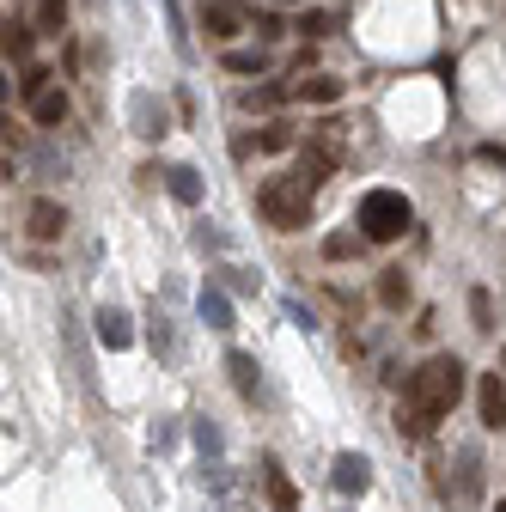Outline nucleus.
Returning a JSON list of instances; mask_svg holds the SVG:
<instances>
[{"mask_svg":"<svg viewBox=\"0 0 506 512\" xmlns=\"http://www.w3.org/2000/svg\"><path fill=\"white\" fill-rule=\"evenodd\" d=\"M458 397H464V360H458V354H433V360H427V366H415V372H409V384H403L397 427H403L409 439H427L439 421L458 409Z\"/></svg>","mask_w":506,"mask_h":512,"instance_id":"1","label":"nucleus"},{"mask_svg":"<svg viewBox=\"0 0 506 512\" xmlns=\"http://www.w3.org/2000/svg\"><path fill=\"white\" fill-rule=\"evenodd\" d=\"M409 220H415V208H409L403 189H366V196H360V232H366L372 244L403 238V232H409Z\"/></svg>","mask_w":506,"mask_h":512,"instance_id":"2","label":"nucleus"},{"mask_svg":"<svg viewBox=\"0 0 506 512\" xmlns=\"http://www.w3.org/2000/svg\"><path fill=\"white\" fill-rule=\"evenodd\" d=\"M257 208H263V220H269L275 232H299V226L311 220V189H305L299 177H269V183L257 189Z\"/></svg>","mask_w":506,"mask_h":512,"instance_id":"3","label":"nucleus"},{"mask_svg":"<svg viewBox=\"0 0 506 512\" xmlns=\"http://www.w3.org/2000/svg\"><path fill=\"white\" fill-rule=\"evenodd\" d=\"M330 482H336V494H366V488H372V464H366L360 452H336Z\"/></svg>","mask_w":506,"mask_h":512,"instance_id":"4","label":"nucleus"},{"mask_svg":"<svg viewBox=\"0 0 506 512\" xmlns=\"http://www.w3.org/2000/svg\"><path fill=\"white\" fill-rule=\"evenodd\" d=\"M25 232H31L37 244H55L61 232H68V208H61V202H31V214H25Z\"/></svg>","mask_w":506,"mask_h":512,"instance_id":"5","label":"nucleus"},{"mask_svg":"<svg viewBox=\"0 0 506 512\" xmlns=\"http://www.w3.org/2000/svg\"><path fill=\"white\" fill-rule=\"evenodd\" d=\"M98 342L110 354H122V348L135 342V324H129V311H122V305H98Z\"/></svg>","mask_w":506,"mask_h":512,"instance_id":"6","label":"nucleus"},{"mask_svg":"<svg viewBox=\"0 0 506 512\" xmlns=\"http://www.w3.org/2000/svg\"><path fill=\"white\" fill-rule=\"evenodd\" d=\"M476 403H482V427H506V384H500V372H482Z\"/></svg>","mask_w":506,"mask_h":512,"instance_id":"7","label":"nucleus"},{"mask_svg":"<svg viewBox=\"0 0 506 512\" xmlns=\"http://www.w3.org/2000/svg\"><path fill=\"white\" fill-rule=\"evenodd\" d=\"M196 317H202L208 330H232V299H226L220 287H202V293H196Z\"/></svg>","mask_w":506,"mask_h":512,"instance_id":"8","label":"nucleus"},{"mask_svg":"<svg viewBox=\"0 0 506 512\" xmlns=\"http://www.w3.org/2000/svg\"><path fill=\"white\" fill-rule=\"evenodd\" d=\"M165 189H171L183 208H196V202H202V171H196V165H171V171H165Z\"/></svg>","mask_w":506,"mask_h":512,"instance_id":"9","label":"nucleus"},{"mask_svg":"<svg viewBox=\"0 0 506 512\" xmlns=\"http://www.w3.org/2000/svg\"><path fill=\"white\" fill-rule=\"evenodd\" d=\"M263 482H269V506H275V512H299V488L287 482V470H281L275 458L263 464Z\"/></svg>","mask_w":506,"mask_h":512,"instance_id":"10","label":"nucleus"},{"mask_svg":"<svg viewBox=\"0 0 506 512\" xmlns=\"http://www.w3.org/2000/svg\"><path fill=\"white\" fill-rule=\"evenodd\" d=\"M68 110H74V104H68V92H61V86H49L43 98H31V116H37L43 128H61V122H68Z\"/></svg>","mask_w":506,"mask_h":512,"instance_id":"11","label":"nucleus"},{"mask_svg":"<svg viewBox=\"0 0 506 512\" xmlns=\"http://www.w3.org/2000/svg\"><path fill=\"white\" fill-rule=\"evenodd\" d=\"M129 110H135V135H147V141H153V135H165V110H159V98H153V92H135V104H129Z\"/></svg>","mask_w":506,"mask_h":512,"instance_id":"12","label":"nucleus"},{"mask_svg":"<svg viewBox=\"0 0 506 512\" xmlns=\"http://www.w3.org/2000/svg\"><path fill=\"white\" fill-rule=\"evenodd\" d=\"M202 31L226 43V37H238V13H232V7H220V0H208V7H202Z\"/></svg>","mask_w":506,"mask_h":512,"instance_id":"13","label":"nucleus"},{"mask_svg":"<svg viewBox=\"0 0 506 512\" xmlns=\"http://www.w3.org/2000/svg\"><path fill=\"white\" fill-rule=\"evenodd\" d=\"M378 305H391V311L409 305V275H403V269H385V275H378Z\"/></svg>","mask_w":506,"mask_h":512,"instance_id":"14","label":"nucleus"},{"mask_svg":"<svg viewBox=\"0 0 506 512\" xmlns=\"http://www.w3.org/2000/svg\"><path fill=\"white\" fill-rule=\"evenodd\" d=\"M226 372H232V384H238V397H257V360H250V354H226Z\"/></svg>","mask_w":506,"mask_h":512,"instance_id":"15","label":"nucleus"},{"mask_svg":"<svg viewBox=\"0 0 506 512\" xmlns=\"http://www.w3.org/2000/svg\"><path fill=\"white\" fill-rule=\"evenodd\" d=\"M324 171H330V153H324V147H311V153H299V171H293V177H299L305 189H318Z\"/></svg>","mask_w":506,"mask_h":512,"instance_id":"16","label":"nucleus"},{"mask_svg":"<svg viewBox=\"0 0 506 512\" xmlns=\"http://www.w3.org/2000/svg\"><path fill=\"white\" fill-rule=\"evenodd\" d=\"M37 31H43V37L68 31V0H37Z\"/></svg>","mask_w":506,"mask_h":512,"instance_id":"17","label":"nucleus"},{"mask_svg":"<svg viewBox=\"0 0 506 512\" xmlns=\"http://www.w3.org/2000/svg\"><path fill=\"white\" fill-rule=\"evenodd\" d=\"M165 25H171V49L189 61V55H196V43H189V31H183V7H177V0H165Z\"/></svg>","mask_w":506,"mask_h":512,"instance_id":"18","label":"nucleus"},{"mask_svg":"<svg viewBox=\"0 0 506 512\" xmlns=\"http://www.w3.org/2000/svg\"><path fill=\"white\" fill-rule=\"evenodd\" d=\"M226 68H232V74H263V68H269V55H263V49H232V55H226Z\"/></svg>","mask_w":506,"mask_h":512,"instance_id":"19","label":"nucleus"},{"mask_svg":"<svg viewBox=\"0 0 506 512\" xmlns=\"http://www.w3.org/2000/svg\"><path fill=\"white\" fill-rule=\"evenodd\" d=\"M299 92H305L311 104H336V98H342V80H330V74H318V80H305Z\"/></svg>","mask_w":506,"mask_h":512,"instance_id":"20","label":"nucleus"},{"mask_svg":"<svg viewBox=\"0 0 506 512\" xmlns=\"http://www.w3.org/2000/svg\"><path fill=\"white\" fill-rule=\"evenodd\" d=\"M470 317H476V336H494V299H488L482 287L470 293Z\"/></svg>","mask_w":506,"mask_h":512,"instance_id":"21","label":"nucleus"},{"mask_svg":"<svg viewBox=\"0 0 506 512\" xmlns=\"http://www.w3.org/2000/svg\"><path fill=\"white\" fill-rule=\"evenodd\" d=\"M281 98H287L281 86H263V92H244V110H275Z\"/></svg>","mask_w":506,"mask_h":512,"instance_id":"22","label":"nucleus"},{"mask_svg":"<svg viewBox=\"0 0 506 512\" xmlns=\"http://www.w3.org/2000/svg\"><path fill=\"white\" fill-rule=\"evenodd\" d=\"M196 445H202L208 458H220V445H226V439H220V427H214V421H196Z\"/></svg>","mask_w":506,"mask_h":512,"instance_id":"23","label":"nucleus"},{"mask_svg":"<svg viewBox=\"0 0 506 512\" xmlns=\"http://www.w3.org/2000/svg\"><path fill=\"white\" fill-rule=\"evenodd\" d=\"M7 55H13V61L31 55V31H25V25H7Z\"/></svg>","mask_w":506,"mask_h":512,"instance_id":"24","label":"nucleus"},{"mask_svg":"<svg viewBox=\"0 0 506 512\" xmlns=\"http://www.w3.org/2000/svg\"><path fill=\"white\" fill-rule=\"evenodd\" d=\"M49 80H55L49 68H31V74L19 80V92H25V98H43V92H49Z\"/></svg>","mask_w":506,"mask_h":512,"instance_id":"25","label":"nucleus"},{"mask_svg":"<svg viewBox=\"0 0 506 512\" xmlns=\"http://www.w3.org/2000/svg\"><path fill=\"white\" fill-rule=\"evenodd\" d=\"M257 147H263V153H281V147H293V135L275 122V128H263V135H257Z\"/></svg>","mask_w":506,"mask_h":512,"instance_id":"26","label":"nucleus"},{"mask_svg":"<svg viewBox=\"0 0 506 512\" xmlns=\"http://www.w3.org/2000/svg\"><path fill=\"white\" fill-rule=\"evenodd\" d=\"M226 287H238V293H257V275H244V269H226Z\"/></svg>","mask_w":506,"mask_h":512,"instance_id":"27","label":"nucleus"},{"mask_svg":"<svg viewBox=\"0 0 506 512\" xmlns=\"http://www.w3.org/2000/svg\"><path fill=\"white\" fill-rule=\"evenodd\" d=\"M153 348H159V354H171V330H165V317H153Z\"/></svg>","mask_w":506,"mask_h":512,"instance_id":"28","label":"nucleus"},{"mask_svg":"<svg viewBox=\"0 0 506 512\" xmlns=\"http://www.w3.org/2000/svg\"><path fill=\"white\" fill-rule=\"evenodd\" d=\"M348 250H354V238H342V232H336V238H324V256H348Z\"/></svg>","mask_w":506,"mask_h":512,"instance_id":"29","label":"nucleus"},{"mask_svg":"<svg viewBox=\"0 0 506 512\" xmlns=\"http://www.w3.org/2000/svg\"><path fill=\"white\" fill-rule=\"evenodd\" d=\"M500 512H506V506H500Z\"/></svg>","mask_w":506,"mask_h":512,"instance_id":"30","label":"nucleus"}]
</instances>
